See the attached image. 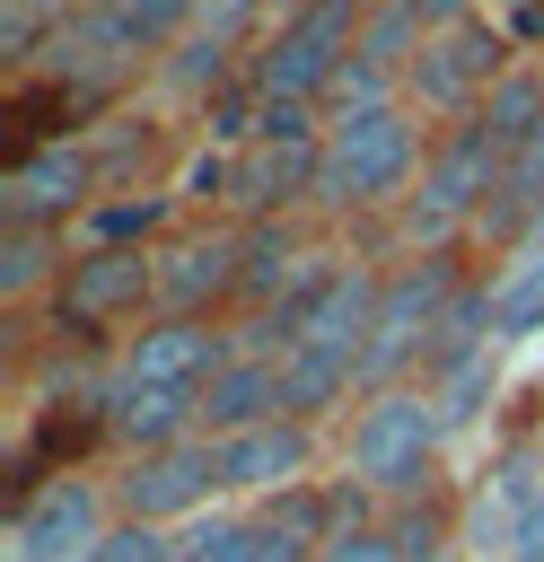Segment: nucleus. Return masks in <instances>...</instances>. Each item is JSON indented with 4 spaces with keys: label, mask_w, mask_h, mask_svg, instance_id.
<instances>
[{
    "label": "nucleus",
    "mask_w": 544,
    "mask_h": 562,
    "mask_svg": "<svg viewBox=\"0 0 544 562\" xmlns=\"http://www.w3.org/2000/svg\"><path fill=\"white\" fill-rule=\"evenodd\" d=\"M360 26H369V0H298L281 9V26L263 35V53L246 61V79L263 97H307L325 105L333 79L360 61Z\"/></svg>",
    "instance_id": "f257e3e1"
},
{
    "label": "nucleus",
    "mask_w": 544,
    "mask_h": 562,
    "mask_svg": "<svg viewBox=\"0 0 544 562\" xmlns=\"http://www.w3.org/2000/svg\"><path fill=\"white\" fill-rule=\"evenodd\" d=\"M421 158V132L404 105H377V114H351V123H325V176H316V202L325 211H369V202H395L412 184Z\"/></svg>",
    "instance_id": "f03ea898"
},
{
    "label": "nucleus",
    "mask_w": 544,
    "mask_h": 562,
    "mask_svg": "<svg viewBox=\"0 0 544 562\" xmlns=\"http://www.w3.org/2000/svg\"><path fill=\"white\" fill-rule=\"evenodd\" d=\"M456 263L430 246V255H412L404 272H386V290H377V325H369V351H360V378H369V395L377 386H404V369L421 360L430 369V342H439V316L456 307Z\"/></svg>",
    "instance_id": "7ed1b4c3"
},
{
    "label": "nucleus",
    "mask_w": 544,
    "mask_h": 562,
    "mask_svg": "<svg viewBox=\"0 0 544 562\" xmlns=\"http://www.w3.org/2000/svg\"><path fill=\"white\" fill-rule=\"evenodd\" d=\"M439 413H430V386H377L360 413H351V474L360 492H412L430 474V448H439Z\"/></svg>",
    "instance_id": "20e7f679"
},
{
    "label": "nucleus",
    "mask_w": 544,
    "mask_h": 562,
    "mask_svg": "<svg viewBox=\"0 0 544 562\" xmlns=\"http://www.w3.org/2000/svg\"><path fill=\"white\" fill-rule=\"evenodd\" d=\"M500 176H509V149L465 114L439 149H430V167H421V202H412V228L439 246L447 228H465V220H483L491 211V193H500Z\"/></svg>",
    "instance_id": "39448f33"
},
{
    "label": "nucleus",
    "mask_w": 544,
    "mask_h": 562,
    "mask_svg": "<svg viewBox=\"0 0 544 562\" xmlns=\"http://www.w3.org/2000/svg\"><path fill=\"white\" fill-rule=\"evenodd\" d=\"M114 527H105V492L88 483V474H44L18 509H9V562H88L97 544H105Z\"/></svg>",
    "instance_id": "423d86ee"
},
{
    "label": "nucleus",
    "mask_w": 544,
    "mask_h": 562,
    "mask_svg": "<svg viewBox=\"0 0 544 562\" xmlns=\"http://www.w3.org/2000/svg\"><path fill=\"white\" fill-rule=\"evenodd\" d=\"M88 193H97V149H79V140H35V149H18L9 176H0V228H61V220L97 211Z\"/></svg>",
    "instance_id": "0eeeda50"
},
{
    "label": "nucleus",
    "mask_w": 544,
    "mask_h": 562,
    "mask_svg": "<svg viewBox=\"0 0 544 562\" xmlns=\"http://www.w3.org/2000/svg\"><path fill=\"white\" fill-rule=\"evenodd\" d=\"M132 307H158V255L149 246H79L61 290H53V316L61 334H97Z\"/></svg>",
    "instance_id": "6e6552de"
},
{
    "label": "nucleus",
    "mask_w": 544,
    "mask_h": 562,
    "mask_svg": "<svg viewBox=\"0 0 544 562\" xmlns=\"http://www.w3.org/2000/svg\"><path fill=\"white\" fill-rule=\"evenodd\" d=\"M114 501H123V518H140V527H193V518L219 501V448H211V439L149 448V457L123 465Z\"/></svg>",
    "instance_id": "1a4fd4ad"
},
{
    "label": "nucleus",
    "mask_w": 544,
    "mask_h": 562,
    "mask_svg": "<svg viewBox=\"0 0 544 562\" xmlns=\"http://www.w3.org/2000/svg\"><path fill=\"white\" fill-rule=\"evenodd\" d=\"M509 70H518V61H509V35L483 26V18H465V26H447V35L421 44V61L404 70V88H412L421 105H439V114H474Z\"/></svg>",
    "instance_id": "9d476101"
},
{
    "label": "nucleus",
    "mask_w": 544,
    "mask_h": 562,
    "mask_svg": "<svg viewBox=\"0 0 544 562\" xmlns=\"http://www.w3.org/2000/svg\"><path fill=\"white\" fill-rule=\"evenodd\" d=\"M228 369V334H211V316H149L123 342V386H211Z\"/></svg>",
    "instance_id": "9b49d317"
},
{
    "label": "nucleus",
    "mask_w": 544,
    "mask_h": 562,
    "mask_svg": "<svg viewBox=\"0 0 544 562\" xmlns=\"http://www.w3.org/2000/svg\"><path fill=\"white\" fill-rule=\"evenodd\" d=\"M219 448V492H246V501H272V492H298L316 483V430L307 422H254L237 439H211Z\"/></svg>",
    "instance_id": "f8f14e48"
},
{
    "label": "nucleus",
    "mask_w": 544,
    "mask_h": 562,
    "mask_svg": "<svg viewBox=\"0 0 544 562\" xmlns=\"http://www.w3.org/2000/svg\"><path fill=\"white\" fill-rule=\"evenodd\" d=\"M228 290H246V237L202 228L158 255V316H211Z\"/></svg>",
    "instance_id": "ddd939ff"
},
{
    "label": "nucleus",
    "mask_w": 544,
    "mask_h": 562,
    "mask_svg": "<svg viewBox=\"0 0 544 562\" xmlns=\"http://www.w3.org/2000/svg\"><path fill=\"white\" fill-rule=\"evenodd\" d=\"M316 176H325V140H254L237 149V211L281 220L290 202H316Z\"/></svg>",
    "instance_id": "4468645a"
},
{
    "label": "nucleus",
    "mask_w": 544,
    "mask_h": 562,
    "mask_svg": "<svg viewBox=\"0 0 544 562\" xmlns=\"http://www.w3.org/2000/svg\"><path fill=\"white\" fill-rule=\"evenodd\" d=\"M254 422H281V351H228V369L202 386V439H237Z\"/></svg>",
    "instance_id": "2eb2a0df"
},
{
    "label": "nucleus",
    "mask_w": 544,
    "mask_h": 562,
    "mask_svg": "<svg viewBox=\"0 0 544 562\" xmlns=\"http://www.w3.org/2000/svg\"><path fill=\"white\" fill-rule=\"evenodd\" d=\"M105 430L149 457V448H175V439H202V395L193 386H114L105 395Z\"/></svg>",
    "instance_id": "dca6fc26"
},
{
    "label": "nucleus",
    "mask_w": 544,
    "mask_h": 562,
    "mask_svg": "<svg viewBox=\"0 0 544 562\" xmlns=\"http://www.w3.org/2000/svg\"><path fill=\"white\" fill-rule=\"evenodd\" d=\"M351 386H369V378H360V351H333V342H298V351H281V413H290V422L333 413Z\"/></svg>",
    "instance_id": "f3484780"
},
{
    "label": "nucleus",
    "mask_w": 544,
    "mask_h": 562,
    "mask_svg": "<svg viewBox=\"0 0 544 562\" xmlns=\"http://www.w3.org/2000/svg\"><path fill=\"white\" fill-rule=\"evenodd\" d=\"M535 334H544V246H526L491 281V351L500 342H535Z\"/></svg>",
    "instance_id": "a211bd4d"
},
{
    "label": "nucleus",
    "mask_w": 544,
    "mask_h": 562,
    "mask_svg": "<svg viewBox=\"0 0 544 562\" xmlns=\"http://www.w3.org/2000/svg\"><path fill=\"white\" fill-rule=\"evenodd\" d=\"M474 123H483V132H491V140L518 158V149L544 132V70H526V61H518V70H509V79H500V88L474 105Z\"/></svg>",
    "instance_id": "6ab92c4d"
},
{
    "label": "nucleus",
    "mask_w": 544,
    "mask_h": 562,
    "mask_svg": "<svg viewBox=\"0 0 544 562\" xmlns=\"http://www.w3.org/2000/svg\"><path fill=\"white\" fill-rule=\"evenodd\" d=\"M421 44H430V26H421V9L412 0H369V26H360V61H377V70H412L421 61Z\"/></svg>",
    "instance_id": "aec40b11"
},
{
    "label": "nucleus",
    "mask_w": 544,
    "mask_h": 562,
    "mask_svg": "<svg viewBox=\"0 0 544 562\" xmlns=\"http://www.w3.org/2000/svg\"><path fill=\"white\" fill-rule=\"evenodd\" d=\"M167 79H175L184 97H202V105H211L219 88H237V79H246V70H237V35H202V26H193V35L175 44Z\"/></svg>",
    "instance_id": "412c9836"
},
{
    "label": "nucleus",
    "mask_w": 544,
    "mask_h": 562,
    "mask_svg": "<svg viewBox=\"0 0 544 562\" xmlns=\"http://www.w3.org/2000/svg\"><path fill=\"white\" fill-rule=\"evenodd\" d=\"M70 263H53V228H0V299H35L44 281L61 290Z\"/></svg>",
    "instance_id": "4be33fe9"
},
{
    "label": "nucleus",
    "mask_w": 544,
    "mask_h": 562,
    "mask_svg": "<svg viewBox=\"0 0 544 562\" xmlns=\"http://www.w3.org/2000/svg\"><path fill=\"white\" fill-rule=\"evenodd\" d=\"M53 35H70V0H0V53L9 61H44Z\"/></svg>",
    "instance_id": "5701e85b"
},
{
    "label": "nucleus",
    "mask_w": 544,
    "mask_h": 562,
    "mask_svg": "<svg viewBox=\"0 0 544 562\" xmlns=\"http://www.w3.org/2000/svg\"><path fill=\"white\" fill-rule=\"evenodd\" d=\"M483 404H491V351H474V360H456V369L430 378V413H439V430H465Z\"/></svg>",
    "instance_id": "b1692460"
},
{
    "label": "nucleus",
    "mask_w": 544,
    "mask_h": 562,
    "mask_svg": "<svg viewBox=\"0 0 544 562\" xmlns=\"http://www.w3.org/2000/svg\"><path fill=\"white\" fill-rule=\"evenodd\" d=\"M254 536V509H202L184 536H175V562H237Z\"/></svg>",
    "instance_id": "393cba45"
},
{
    "label": "nucleus",
    "mask_w": 544,
    "mask_h": 562,
    "mask_svg": "<svg viewBox=\"0 0 544 562\" xmlns=\"http://www.w3.org/2000/svg\"><path fill=\"white\" fill-rule=\"evenodd\" d=\"M175 193H140V202H97L88 211V246H149V228L167 220Z\"/></svg>",
    "instance_id": "a878e982"
},
{
    "label": "nucleus",
    "mask_w": 544,
    "mask_h": 562,
    "mask_svg": "<svg viewBox=\"0 0 544 562\" xmlns=\"http://www.w3.org/2000/svg\"><path fill=\"white\" fill-rule=\"evenodd\" d=\"M316 562H404V544H395V527L360 518V527H333V536L316 544Z\"/></svg>",
    "instance_id": "bb28decb"
},
{
    "label": "nucleus",
    "mask_w": 544,
    "mask_h": 562,
    "mask_svg": "<svg viewBox=\"0 0 544 562\" xmlns=\"http://www.w3.org/2000/svg\"><path fill=\"white\" fill-rule=\"evenodd\" d=\"M88 562H175V536H167V527H140V518H123V527H114V536H105Z\"/></svg>",
    "instance_id": "cd10ccee"
},
{
    "label": "nucleus",
    "mask_w": 544,
    "mask_h": 562,
    "mask_svg": "<svg viewBox=\"0 0 544 562\" xmlns=\"http://www.w3.org/2000/svg\"><path fill=\"white\" fill-rule=\"evenodd\" d=\"M237 562H316V544H298V536H281V527H263L254 518V536H246V553Z\"/></svg>",
    "instance_id": "c85d7f7f"
},
{
    "label": "nucleus",
    "mask_w": 544,
    "mask_h": 562,
    "mask_svg": "<svg viewBox=\"0 0 544 562\" xmlns=\"http://www.w3.org/2000/svg\"><path fill=\"white\" fill-rule=\"evenodd\" d=\"M509 562H544V492H526V509L509 518Z\"/></svg>",
    "instance_id": "c756f323"
},
{
    "label": "nucleus",
    "mask_w": 544,
    "mask_h": 562,
    "mask_svg": "<svg viewBox=\"0 0 544 562\" xmlns=\"http://www.w3.org/2000/svg\"><path fill=\"white\" fill-rule=\"evenodd\" d=\"M254 9H263V0H193V26H202V35H237Z\"/></svg>",
    "instance_id": "7c9ffc66"
},
{
    "label": "nucleus",
    "mask_w": 544,
    "mask_h": 562,
    "mask_svg": "<svg viewBox=\"0 0 544 562\" xmlns=\"http://www.w3.org/2000/svg\"><path fill=\"white\" fill-rule=\"evenodd\" d=\"M509 176H518V184H526V193H544V132H535V140H526V149H518V158H509Z\"/></svg>",
    "instance_id": "2f4dec72"
},
{
    "label": "nucleus",
    "mask_w": 544,
    "mask_h": 562,
    "mask_svg": "<svg viewBox=\"0 0 544 562\" xmlns=\"http://www.w3.org/2000/svg\"><path fill=\"white\" fill-rule=\"evenodd\" d=\"M281 9H298V0H281Z\"/></svg>",
    "instance_id": "473e14b6"
}]
</instances>
